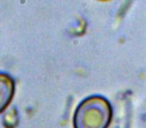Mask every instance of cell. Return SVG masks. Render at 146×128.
<instances>
[{
    "label": "cell",
    "mask_w": 146,
    "mask_h": 128,
    "mask_svg": "<svg viewBox=\"0 0 146 128\" xmlns=\"http://www.w3.org/2000/svg\"><path fill=\"white\" fill-rule=\"evenodd\" d=\"M112 120V107L103 96L92 95L77 106L73 116L74 128H108Z\"/></svg>",
    "instance_id": "6da1fadb"
},
{
    "label": "cell",
    "mask_w": 146,
    "mask_h": 128,
    "mask_svg": "<svg viewBox=\"0 0 146 128\" xmlns=\"http://www.w3.org/2000/svg\"><path fill=\"white\" fill-rule=\"evenodd\" d=\"M15 93V81L6 73H0V113L12 101Z\"/></svg>",
    "instance_id": "7a4b0ae2"
}]
</instances>
